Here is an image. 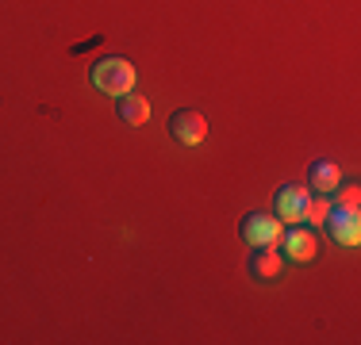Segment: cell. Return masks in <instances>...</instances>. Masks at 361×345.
Instances as JSON below:
<instances>
[{
  "mask_svg": "<svg viewBox=\"0 0 361 345\" xmlns=\"http://www.w3.org/2000/svg\"><path fill=\"white\" fill-rule=\"evenodd\" d=\"M89 77H92V84H97L104 96H123V92L135 89V65L127 62V58H119V54L92 62Z\"/></svg>",
  "mask_w": 361,
  "mask_h": 345,
  "instance_id": "1",
  "label": "cell"
},
{
  "mask_svg": "<svg viewBox=\"0 0 361 345\" xmlns=\"http://www.w3.org/2000/svg\"><path fill=\"white\" fill-rule=\"evenodd\" d=\"M238 234H243L246 246H277L281 234H285V222L277 215H265V211H250L243 222H238Z\"/></svg>",
  "mask_w": 361,
  "mask_h": 345,
  "instance_id": "2",
  "label": "cell"
},
{
  "mask_svg": "<svg viewBox=\"0 0 361 345\" xmlns=\"http://www.w3.org/2000/svg\"><path fill=\"white\" fill-rule=\"evenodd\" d=\"M323 227L331 230V238L338 242V246H357V242H361V215H357V207H338V203H331Z\"/></svg>",
  "mask_w": 361,
  "mask_h": 345,
  "instance_id": "3",
  "label": "cell"
},
{
  "mask_svg": "<svg viewBox=\"0 0 361 345\" xmlns=\"http://www.w3.org/2000/svg\"><path fill=\"white\" fill-rule=\"evenodd\" d=\"M307 203H312V192H307L304 184H285L277 192V200H273V215L292 227V222H304L307 219Z\"/></svg>",
  "mask_w": 361,
  "mask_h": 345,
  "instance_id": "4",
  "label": "cell"
},
{
  "mask_svg": "<svg viewBox=\"0 0 361 345\" xmlns=\"http://www.w3.org/2000/svg\"><path fill=\"white\" fill-rule=\"evenodd\" d=\"M169 134H173V142H180V146H196L208 134V119L196 108H180L169 115Z\"/></svg>",
  "mask_w": 361,
  "mask_h": 345,
  "instance_id": "5",
  "label": "cell"
},
{
  "mask_svg": "<svg viewBox=\"0 0 361 345\" xmlns=\"http://www.w3.org/2000/svg\"><path fill=\"white\" fill-rule=\"evenodd\" d=\"M281 246H285V257H288V261H296V265L312 261V257L319 253V238H315L304 222H292L285 234H281Z\"/></svg>",
  "mask_w": 361,
  "mask_h": 345,
  "instance_id": "6",
  "label": "cell"
},
{
  "mask_svg": "<svg viewBox=\"0 0 361 345\" xmlns=\"http://www.w3.org/2000/svg\"><path fill=\"white\" fill-rule=\"evenodd\" d=\"M307 184H312V192L331 196L334 188L342 184V169L334 165V161H326V158H315L312 165H307Z\"/></svg>",
  "mask_w": 361,
  "mask_h": 345,
  "instance_id": "7",
  "label": "cell"
},
{
  "mask_svg": "<svg viewBox=\"0 0 361 345\" xmlns=\"http://www.w3.org/2000/svg\"><path fill=\"white\" fill-rule=\"evenodd\" d=\"M281 269H285V257H281L273 246H257V249H254V257H250V272H254L262 284L277 280Z\"/></svg>",
  "mask_w": 361,
  "mask_h": 345,
  "instance_id": "8",
  "label": "cell"
},
{
  "mask_svg": "<svg viewBox=\"0 0 361 345\" xmlns=\"http://www.w3.org/2000/svg\"><path fill=\"white\" fill-rule=\"evenodd\" d=\"M116 111H119V119H123L127 127H142L146 119H150V104H146V96H139V92L116 96Z\"/></svg>",
  "mask_w": 361,
  "mask_h": 345,
  "instance_id": "9",
  "label": "cell"
},
{
  "mask_svg": "<svg viewBox=\"0 0 361 345\" xmlns=\"http://www.w3.org/2000/svg\"><path fill=\"white\" fill-rule=\"evenodd\" d=\"M326 211H331V200L319 192H312V203H307V219L304 222H312V227H323L326 222Z\"/></svg>",
  "mask_w": 361,
  "mask_h": 345,
  "instance_id": "10",
  "label": "cell"
},
{
  "mask_svg": "<svg viewBox=\"0 0 361 345\" xmlns=\"http://www.w3.org/2000/svg\"><path fill=\"white\" fill-rule=\"evenodd\" d=\"M334 192H338V200H334V203H338V207H357V200H361V192H357V188L354 184H346V188H334Z\"/></svg>",
  "mask_w": 361,
  "mask_h": 345,
  "instance_id": "11",
  "label": "cell"
}]
</instances>
